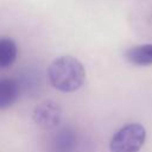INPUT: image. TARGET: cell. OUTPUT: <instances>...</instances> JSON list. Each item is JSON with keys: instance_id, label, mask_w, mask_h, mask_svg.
<instances>
[{"instance_id": "obj_4", "label": "cell", "mask_w": 152, "mask_h": 152, "mask_svg": "<svg viewBox=\"0 0 152 152\" xmlns=\"http://www.w3.org/2000/svg\"><path fill=\"white\" fill-rule=\"evenodd\" d=\"M78 145L76 132L71 127L59 128L51 139V152H75Z\"/></svg>"}, {"instance_id": "obj_2", "label": "cell", "mask_w": 152, "mask_h": 152, "mask_svg": "<svg viewBox=\"0 0 152 152\" xmlns=\"http://www.w3.org/2000/svg\"><path fill=\"white\" fill-rule=\"evenodd\" d=\"M146 138L145 128L139 124H129L120 128L109 142L110 152H138Z\"/></svg>"}, {"instance_id": "obj_1", "label": "cell", "mask_w": 152, "mask_h": 152, "mask_svg": "<svg viewBox=\"0 0 152 152\" xmlns=\"http://www.w3.org/2000/svg\"><path fill=\"white\" fill-rule=\"evenodd\" d=\"M48 78L53 88L63 93L80 89L86 80L82 63L71 56H62L51 62L48 68Z\"/></svg>"}, {"instance_id": "obj_3", "label": "cell", "mask_w": 152, "mask_h": 152, "mask_svg": "<svg viewBox=\"0 0 152 152\" xmlns=\"http://www.w3.org/2000/svg\"><path fill=\"white\" fill-rule=\"evenodd\" d=\"M32 119L43 129H55L62 121V108L57 102L45 100L33 109Z\"/></svg>"}, {"instance_id": "obj_5", "label": "cell", "mask_w": 152, "mask_h": 152, "mask_svg": "<svg viewBox=\"0 0 152 152\" xmlns=\"http://www.w3.org/2000/svg\"><path fill=\"white\" fill-rule=\"evenodd\" d=\"M20 82L14 78L0 80V109L11 107L20 95Z\"/></svg>"}, {"instance_id": "obj_6", "label": "cell", "mask_w": 152, "mask_h": 152, "mask_svg": "<svg viewBox=\"0 0 152 152\" xmlns=\"http://www.w3.org/2000/svg\"><path fill=\"white\" fill-rule=\"evenodd\" d=\"M126 59L134 64L140 66H146L152 64V44H144L133 46L125 53Z\"/></svg>"}, {"instance_id": "obj_7", "label": "cell", "mask_w": 152, "mask_h": 152, "mask_svg": "<svg viewBox=\"0 0 152 152\" xmlns=\"http://www.w3.org/2000/svg\"><path fill=\"white\" fill-rule=\"evenodd\" d=\"M18 55V48L13 39L0 38V69L11 66Z\"/></svg>"}]
</instances>
